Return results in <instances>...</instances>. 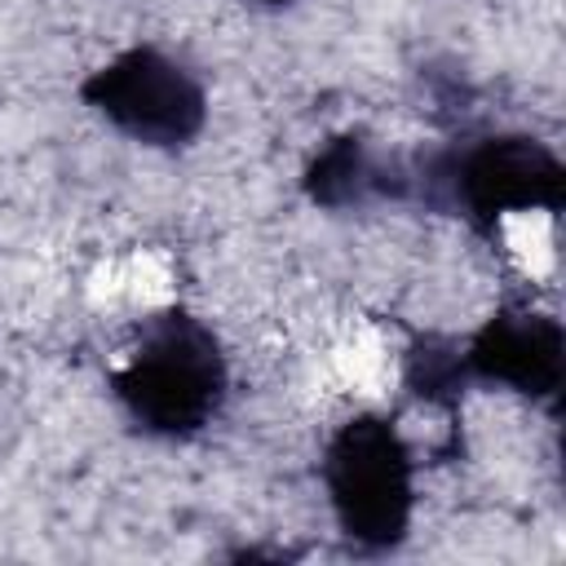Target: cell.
Instances as JSON below:
<instances>
[{
	"label": "cell",
	"instance_id": "cell-1",
	"mask_svg": "<svg viewBox=\"0 0 566 566\" xmlns=\"http://www.w3.org/2000/svg\"><path fill=\"white\" fill-rule=\"evenodd\" d=\"M111 389L142 433L181 442L221 416L230 363L217 332L190 310L172 305L137 327V340L115 367Z\"/></svg>",
	"mask_w": 566,
	"mask_h": 566
},
{
	"label": "cell",
	"instance_id": "cell-2",
	"mask_svg": "<svg viewBox=\"0 0 566 566\" xmlns=\"http://www.w3.org/2000/svg\"><path fill=\"white\" fill-rule=\"evenodd\" d=\"M402 199H420L438 212H455L478 230H495L517 212H562L566 168L539 137L486 133L402 159Z\"/></svg>",
	"mask_w": 566,
	"mask_h": 566
},
{
	"label": "cell",
	"instance_id": "cell-3",
	"mask_svg": "<svg viewBox=\"0 0 566 566\" xmlns=\"http://www.w3.org/2000/svg\"><path fill=\"white\" fill-rule=\"evenodd\" d=\"M323 491L340 535L363 553H389L411 531L416 460L398 424L380 411H358L323 447Z\"/></svg>",
	"mask_w": 566,
	"mask_h": 566
},
{
	"label": "cell",
	"instance_id": "cell-4",
	"mask_svg": "<svg viewBox=\"0 0 566 566\" xmlns=\"http://www.w3.org/2000/svg\"><path fill=\"white\" fill-rule=\"evenodd\" d=\"M80 97L115 133L155 150H181L208 124L203 80L155 44H133L88 71Z\"/></svg>",
	"mask_w": 566,
	"mask_h": 566
},
{
	"label": "cell",
	"instance_id": "cell-5",
	"mask_svg": "<svg viewBox=\"0 0 566 566\" xmlns=\"http://www.w3.org/2000/svg\"><path fill=\"white\" fill-rule=\"evenodd\" d=\"M562 358H566L562 323L531 305L495 310L460 345L464 380H482L522 394L531 402H553L562 394Z\"/></svg>",
	"mask_w": 566,
	"mask_h": 566
},
{
	"label": "cell",
	"instance_id": "cell-6",
	"mask_svg": "<svg viewBox=\"0 0 566 566\" xmlns=\"http://www.w3.org/2000/svg\"><path fill=\"white\" fill-rule=\"evenodd\" d=\"M305 195L323 208H358L371 199H398V155H376L358 133L332 137L310 172H305Z\"/></svg>",
	"mask_w": 566,
	"mask_h": 566
},
{
	"label": "cell",
	"instance_id": "cell-7",
	"mask_svg": "<svg viewBox=\"0 0 566 566\" xmlns=\"http://www.w3.org/2000/svg\"><path fill=\"white\" fill-rule=\"evenodd\" d=\"M252 4H265V9H283V4H292V0H252Z\"/></svg>",
	"mask_w": 566,
	"mask_h": 566
}]
</instances>
